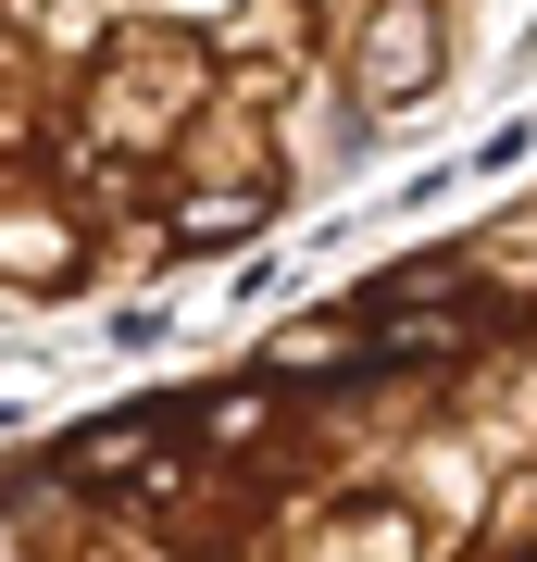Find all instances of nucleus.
Returning <instances> with one entry per match:
<instances>
[{"instance_id": "obj_1", "label": "nucleus", "mask_w": 537, "mask_h": 562, "mask_svg": "<svg viewBox=\"0 0 537 562\" xmlns=\"http://www.w3.org/2000/svg\"><path fill=\"white\" fill-rule=\"evenodd\" d=\"M0 562H537V176L250 350L13 438Z\"/></svg>"}, {"instance_id": "obj_2", "label": "nucleus", "mask_w": 537, "mask_h": 562, "mask_svg": "<svg viewBox=\"0 0 537 562\" xmlns=\"http://www.w3.org/2000/svg\"><path fill=\"white\" fill-rule=\"evenodd\" d=\"M488 0H0V301H113L350 188Z\"/></svg>"}]
</instances>
